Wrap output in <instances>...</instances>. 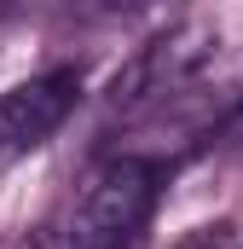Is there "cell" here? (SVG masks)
I'll use <instances>...</instances> for the list:
<instances>
[{"label": "cell", "instance_id": "1", "mask_svg": "<svg viewBox=\"0 0 243 249\" xmlns=\"http://www.w3.org/2000/svg\"><path fill=\"white\" fill-rule=\"evenodd\" d=\"M156 186H162V168L156 162H139V157H122L104 162L81 203H75V220H69V249H127L151 209H156Z\"/></svg>", "mask_w": 243, "mask_h": 249}, {"label": "cell", "instance_id": "2", "mask_svg": "<svg viewBox=\"0 0 243 249\" xmlns=\"http://www.w3.org/2000/svg\"><path fill=\"white\" fill-rule=\"evenodd\" d=\"M75 99H81V75L75 70H47V75L17 81L12 93H0V162L47 145L64 127V116L75 110Z\"/></svg>", "mask_w": 243, "mask_h": 249}, {"label": "cell", "instance_id": "3", "mask_svg": "<svg viewBox=\"0 0 243 249\" xmlns=\"http://www.w3.org/2000/svg\"><path fill=\"white\" fill-rule=\"evenodd\" d=\"M208 58H214V29H208V23H180V29L156 35L151 47H139V58L110 81V93H116V105L151 99V93H168V87L191 81Z\"/></svg>", "mask_w": 243, "mask_h": 249}]
</instances>
